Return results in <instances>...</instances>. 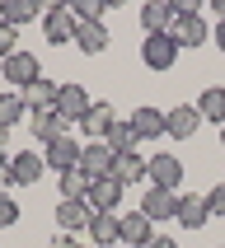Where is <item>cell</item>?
Returning <instances> with one entry per match:
<instances>
[{
	"label": "cell",
	"instance_id": "obj_29",
	"mask_svg": "<svg viewBox=\"0 0 225 248\" xmlns=\"http://www.w3.org/2000/svg\"><path fill=\"white\" fill-rule=\"evenodd\" d=\"M103 10H108V0H75L70 5L75 24H103Z\"/></svg>",
	"mask_w": 225,
	"mask_h": 248
},
{
	"label": "cell",
	"instance_id": "obj_26",
	"mask_svg": "<svg viewBox=\"0 0 225 248\" xmlns=\"http://www.w3.org/2000/svg\"><path fill=\"white\" fill-rule=\"evenodd\" d=\"M0 19L10 28H24V24L38 19V5H33V0H0Z\"/></svg>",
	"mask_w": 225,
	"mask_h": 248
},
{
	"label": "cell",
	"instance_id": "obj_13",
	"mask_svg": "<svg viewBox=\"0 0 225 248\" xmlns=\"http://www.w3.org/2000/svg\"><path fill=\"white\" fill-rule=\"evenodd\" d=\"M169 38L178 42V47H188V52H193V47H202V42L211 38L207 33V24H202V14H174V28H169Z\"/></svg>",
	"mask_w": 225,
	"mask_h": 248
},
{
	"label": "cell",
	"instance_id": "obj_36",
	"mask_svg": "<svg viewBox=\"0 0 225 248\" xmlns=\"http://www.w3.org/2000/svg\"><path fill=\"white\" fill-rule=\"evenodd\" d=\"M211 42H216V47H221V56H225V19L216 24V33H211Z\"/></svg>",
	"mask_w": 225,
	"mask_h": 248
},
{
	"label": "cell",
	"instance_id": "obj_19",
	"mask_svg": "<svg viewBox=\"0 0 225 248\" xmlns=\"http://www.w3.org/2000/svg\"><path fill=\"white\" fill-rule=\"evenodd\" d=\"M141 28H145V38H150V33H169V28H174V5L145 0V5H141Z\"/></svg>",
	"mask_w": 225,
	"mask_h": 248
},
{
	"label": "cell",
	"instance_id": "obj_10",
	"mask_svg": "<svg viewBox=\"0 0 225 248\" xmlns=\"http://www.w3.org/2000/svg\"><path fill=\"white\" fill-rule=\"evenodd\" d=\"M145 178H150L155 187L178 192V183H183V159H178V155H150V173H145Z\"/></svg>",
	"mask_w": 225,
	"mask_h": 248
},
{
	"label": "cell",
	"instance_id": "obj_22",
	"mask_svg": "<svg viewBox=\"0 0 225 248\" xmlns=\"http://www.w3.org/2000/svg\"><path fill=\"white\" fill-rule=\"evenodd\" d=\"M75 47H80L84 56L108 52V28H103V24H80V28H75Z\"/></svg>",
	"mask_w": 225,
	"mask_h": 248
},
{
	"label": "cell",
	"instance_id": "obj_25",
	"mask_svg": "<svg viewBox=\"0 0 225 248\" xmlns=\"http://www.w3.org/2000/svg\"><path fill=\"white\" fill-rule=\"evenodd\" d=\"M19 94H24L28 108H56V94H61V84H52L47 75H42V80H33L28 89H19Z\"/></svg>",
	"mask_w": 225,
	"mask_h": 248
},
{
	"label": "cell",
	"instance_id": "obj_32",
	"mask_svg": "<svg viewBox=\"0 0 225 248\" xmlns=\"http://www.w3.org/2000/svg\"><path fill=\"white\" fill-rule=\"evenodd\" d=\"M207 206H211V216H225V183H216L207 192Z\"/></svg>",
	"mask_w": 225,
	"mask_h": 248
},
{
	"label": "cell",
	"instance_id": "obj_17",
	"mask_svg": "<svg viewBox=\"0 0 225 248\" xmlns=\"http://www.w3.org/2000/svg\"><path fill=\"white\" fill-rule=\"evenodd\" d=\"M197 126H202V112H197V103H178V108L169 112V136L174 140H193Z\"/></svg>",
	"mask_w": 225,
	"mask_h": 248
},
{
	"label": "cell",
	"instance_id": "obj_33",
	"mask_svg": "<svg viewBox=\"0 0 225 248\" xmlns=\"http://www.w3.org/2000/svg\"><path fill=\"white\" fill-rule=\"evenodd\" d=\"M5 187H19V183H14V169H10V159L0 155V192H5Z\"/></svg>",
	"mask_w": 225,
	"mask_h": 248
},
{
	"label": "cell",
	"instance_id": "obj_23",
	"mask_svg": "<svg viewBox=\"0 0 225 248\" xmlns=\"http://www.w3.org/2000/svg\"><path fill=\"white\" fill-rule=\"evenodd\" d=\"M112 173H117L122 183H141L145 173H150V159H145L141 150H127V155H117V164H112Z\"/></svg>",
	"mask_w": 225,
	"mask_h": 248
},
{
	"label": "cell",
	"instance_id": "obj_37",
	"mask_svg": "<svg viewBox=\"0 0 225 248\" xmlns=\"http://www.w3.org/2000/svg\"><path fill=\"white\" fill-rule=\"evenodd\" d=\"M5 145H10V126H0V155H5Z\"/></svg>",
	"mask_w": 225,
	"mask_h": 248
},
{
	"label": "cell",
	"instance_id": "obj_7",
	"mask_svg": "<svg viewBox=\"0 0 225 248\" xmlns=\"http://www.w3.org/2000/svg\"><path fill=\"white\" fill-rule=\"evenodd\" d=\"M10 169H14V183L19 187H38L42 173H47V159H42V150H14Z\"/></svg>",
	"mask_w": 225,
	"mask_h": 248
},
{
	"label": "cell",
	"instance_id": "obj_8",
	"mask_svg": "<svg viewBox=\"0 0 225 248\" xmlns=\"http://www.w3.org/2000/svg\"><path fill=\"white\" fill-rule=\"evenodd\" d=\"M141 211L150 216L155 225H164V220H174V211H178V192H169V187H145V197H141Z\"/></svg>",
	"mask_w": 225,
	"mask_h": 248
},
{
	"label": "cell",
	"instance_id": "obj_24",
	"mask_svg": "<svg viewBox=\"0 0 225 248\" xmlns=\"http://www.w3.org/2000/svg\"><path fill=\"white\" fill-rule=\"evenodd\" d=\"M197 112H202V122H216V126H225V89H221V84L202 89V98H197Z\"/></svg>",
	"mask_w": 225,
	"mask_h": 248
},
{
	"label": "cell",
	"instance_id": "obj_11",
	"mask_svg": "<svg viewBox=\"0 0 225 248\" xmlns=\"http://www.w3.org/2000/svg\"><path fill=\"white\" fill-rule=\"evenodd\" d=\"M89 244H98V248L122 244V216H117V211H94V220H89Z\"/></svg>",
	"mask_w": 225,
	"mask_h": 248
},
{
	"label": "cell",
	"instance_id": "obj_28",
	"mask_svg": "<svg viewBox=\"0 0 225 248\" xmlns=\"http://www.w3.org/2000/svg\"><path fill=\"white\" fill-rule=\"evenodd\" d=\"M19 117H28V103L19 89H10V94H0V126H14Z\"/></svg>",
	"mask_w": 225,
	"mask_h": 248
},
{
	"label": "cell",
	"instance_id": "obj_6",
	"mask_svg": "<svg viewBox=\"0 0 225 248\" xmlns=\"http://www.w3.org/2000/svg\"><path fill=\"white\" fill-rule=\"evenodd\" d=\"M127 122H131L136 140H160V136H169V112L150 108V103H145V108H136L131 117H127Z\"/></svg>",
	"mask_w": 225,
	"mask_h": 248
},
{
	"label": "cell",
	"instance_id": "obj_14",
	"mask_svg": "<svg viewBox=\"0 0 225 248\" xmlns=\"http://www.w3.org/2000/svg\"><path fill=\"white\" fill-rule=\"evenodd\" d=\"M174 220H178V225H188V230H202V225L211 220L207 197H197V192H178V211H174Z\"/></svg>",
	"mask_w": 225,
	"mask_h": 248
},
{
	"label": "cell",
	"instance_id": "obj_12",
	"mask_svg": "<svg viewBox=\"0 0 225 248\" xmlns=\"http://www.w3.org/2000/svg\"><path fill=\"white\" fill-rule=\"evenodd\" d=\"M89 220H94V211L89 202H56V225H61V234H89Z\"/></svg>",
	"mask_w": 225,
	"mask_h": 248
},
{
	"label": "cell",
	"instance_id": "obj_3",
	"mask_svg": "<svg viewBox=\"0 0 225 248\" xmlns=\"http://www.w3.org/2000/svg\"><path fill=\"white\" fill-rule=\"evenodd\" d=\"M178 52H183V47L169 38V33H150V38H141V61H145V70H174Z\"/></svg>",
	"mask_w": 225,
	"mask_h": 248
},
{
	"label": "cell",
	"instance_id": "obj_16",
	"mask_svg": "<svg viewBox=\"0 0 225 248\" xmlns=\"http://www.w3.org/2000/svg\"><path fill=\"white\" fill-rule=\"evenodd\" d=\"M24 122H28V131L38 136V145L66 131V122H61V112H56V108H28V117H24Z\"/></svg>",
	"mask_w": 225,
	"mask_h": 248
},
{
	"label": "cell",
	"instance_id": "obj_18",
	"mask_svg": "<svg viewBox=\"0 0 225 248\" xmlns=\"http://www.w3.org/2000/svg\"><path fill=\"white\" fill-rule=\"evenodd\" d=\"M150 216H145V211H131V216H122V244L127 248H150Z\"/></svg>",
	"mask_w": 225,
	"mask_h": 248
},
{
	"label": "cell",
	"instance_id": "obj_2",
	"mask_svg": "<svg viewBox=\"0 0 225 248\" xmlns=\"http://www.w3.org/2000/svg\"><path fill=\"white\" fill-rule=\"evenodd\" d=\"M80 140L70 136V131H61V136L42 140V159H47V169H56V173H66V169H80Z\"/></svg>",
	"mask_w": 225,
	"mask_h": 248
},
{
	"label": "cell",
	"instance_id": "obj_20",
	"mask_svg": "<svg viewBox=\"0 0 225 248\" xmlns=\"http://www.w3.org/2000/svg\"><path fill=\"white\" fill-rule=\"evenodd\" d=\"M112 122H117V117H112V103H94V108H89V117H84L80 122V131L89 140H103L112 131Z\"/></svg>",
	"mask_w": 225,
	"mask_h": 248
},
{
	"label": "cell",
	"instance_id": "obj_34",
	"mask_svg": "<svg viewBox=\"0 0 225 248\" xmlns=\"http://www.w3.org/2000/svg\"><path fill=\"white\" fill-rule=\"evenodd\" d=\"M47 248H84V244H80V239H75V234H56V239H52V244H47Z\"/></svg>",
	"mask_w": 225,
	"mask_h": 248
},
{
	"label": "cell",
	"instance_id": "obj_15",
	"mask_svg": "<svg viewBox=\"0 0 225 248\" xmlns=\"http://www.w3.org/2000/svg\"><path fill=\"white\" fill-rule=\"evenodd\" d=\"M122 187H127V183L117 178V173H108V178H94V187H89V211H117V202H122Z\"/></svg>",
	"mask_w": 225,
	"mask_h": 248
},
{
	"label": "cell",
	"instance_id": "obj_9",
	"mask_svg": "<svg viewBox=\"0 0 225 248\" xmlns=\"http://www.w3.org/2000/svg\"><path fill=\"white\" fill-rule=\"evenodd\" d=\"M112 164H117V155H112L103 140H84V150H80V169L89 173V178H108Z\"/></svg>",
	"mask_w": 225,
	"mask_h": 248
},
{
	"label": "cell",
	"instance_id": "obj_30",
	"mask_svg": "<svg viewBox=\"0 0 225 248\" xmlns=\"http://www.w3.org/2000/svg\"><path fill=\"white\" fill-rule=\"evenodd\" d=\"M14 52H19V28H10L5 19H0V61H10Z\"/></svg>",
	"mask_w": 225,
	"mask_h": 248
},
{
	"label": "cell",
	"instance_id": "obj_1",
	"mask_svg": "<svg viewBox=\"0 0 225 248\" xmlns=\"http://www.w3.org/2000/svg\"><path fill=\"white\" fill-rule=\"evenodd\" d=\"M75 14L70 5H42V38L52 42V47H70L75 42Z\"/></svg>",
	"mask_w": 225,
	"mask_h": 248
},
{
	"label": "cell",
	"instance_id": "obj_5",
	"mask_svg": "<svg viewBox=\"0 0 225 248\" xmlns=\"http://www.w3.org/2000/svg\"><path fill=\"white\" fill-rule=\"evenodd\" d=\"M89 108H94V98L84 94L80 84H61V94H56V112H61V122H84L89 117Z\"/></svg>",
	"mask_w": 225,
	"mask_h": 248
},
{
	"label": "cell",
	"instance_id": "obj_39",
	"mask_svg": "<svg viewBox=\"0 0 225 248\" xmlns=\"http://www.w3.org/2000/svg\"><path fill=\"white\" fill-rule=\"evenodd\" d=\"M221 145H225V126H221Z\"/></svg>",
	"mask_w": 225,
	"mask_h": 248
},
{
	"label": "cell",
	"instance_id": "obj_35",
	"mask_svg": "<svg viewBox=\"0 0 225 248\" xmlns=\"http://www.w3.org/2000/svg\"><path fill=\"white\" fill-rule=\"evenodd\" d=\"M150 248H178V239H169V234H155V239H150Z\"/></svg>",
	"mask_w": 225,
	"mask_h": 248
},
{
	"label": "cell",
	"instance_id": "obj_21",
	"mask_svg": "<svg viewBox=\"0 0 225 248\" xmlns=\"http://www.w3.org/2000/svg\"><path fill=\"white\" fill-rule=\"evenodd\" d=\"M89 187H94V178L84 169H66L61 173V202H89Z\"/></svg>",
	"mask_w": 225,
	"mask_h": 248
},
{
	"label": "cell",
	"instance_id": "obj_31",
	"mask_svg": "<svg viewBox=\"0 0 225 248\" xmlns=\"http://www.w3.org/2000/svg\"><path fill=\"white\" fill-rule=\"evenodd\" d=\"M10 225H19V202L10 192H0V230H10Z\"/></svg>",
	"mask_w": 225,
	"mask_h": 248
},
{
	"label": "cell",
	"instance_id": "obj_38",
	"mask_svg": "<svg viewBox=\"0 0 225 248\" xmlns=\"http://www.w3.org/2000/svg\"><path fill=\"white\" fill-rule=\"evenodd\" d=\"M216 14H221V19H225V0H216Z\"/></svg>",
	"mask_w": 225,
	"mask_h": 248
},
{
	"label": "cell",
	"instance_id": "obj_27",
	"mask_svg": "<svg viewBox=\"0 0 225 248\" xmlns=\"http://www.w3.org/2000/svg\"><path fill=\"white\" fill-rule=\"evenodd\" d=\"M103 145H108L112 155H127V150H136L141 140H136V131H131V122H112V131L103 136Z\"/></svg>",
	"mask_w": 225,
	"mask_h": 248
},
{
	"label": "cell",
	"instance_id": "obj_4",
	"mask_svg": "<svg viewBox=\"0 0 225 248\" xmlns=\"http://www.w3.org/2000/svg\"><path fill=\"white\" fill-rule=\"evenodd\" d=\"M0 75L10 80V89H28L33 80H42V66L33 52H14L10 61H0Z\"/></svg>",
	"mask_w": 225,
	"mask_h": 248
}]
</instances>
